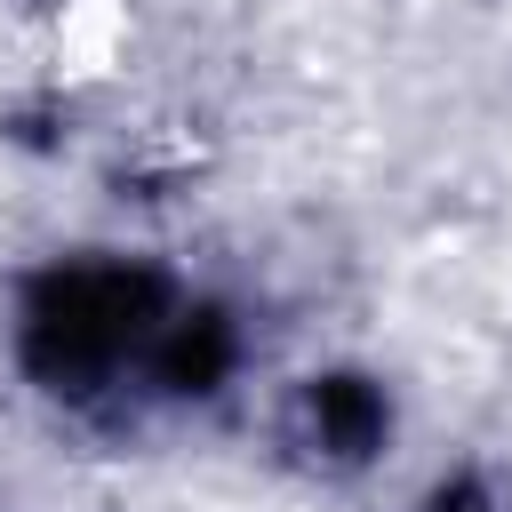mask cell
Returning <instances> with one entry per match:
<instances>
[{
	"instance_id": "cell-1",
	"label": "cell",
	"mask_w": 512,
	"mask_h": 512,
	"mask_svg": "<svg viewBox=\"0 0 512 512\" xmlns=\"http://www.w3.org/2000/svg\"><path fill=\"white\" fill-rule=\"evenodd\" d=\"M128 48H136V8L128 0H56L48 8V80L56 88L120 80Z\"/></svg>"
}]
</instances>
